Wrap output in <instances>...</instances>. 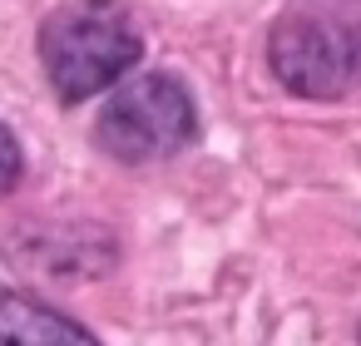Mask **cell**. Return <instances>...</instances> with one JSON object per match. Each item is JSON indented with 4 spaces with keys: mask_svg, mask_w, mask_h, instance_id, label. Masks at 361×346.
I'll return each instance as SVG.
<instances>
[{
    "mask_svg": "<svg viewBox=\"0 0 361 346\" xmlns=\"http://www.w3.org/2000/svg\"><path fill=\"white\" fill-rule=\"evenodd\" d=\"M144 55L139 25L114 0H75L45 16L40 25V65L65 104H80L114 80H124Z\"/></svg>",
    "mask_w": 361,
    "mask_h": 346,
    "instance_id": "6da1fadb",
    "label": "cell"
},
{
    "mask_svg": "<svg viewBox=\"0 0 361 346\" xmlns=\"http://www.w3.org/2000/svg\"><path fill=\"white\" fill-rule=\"evenodd\" d=\"M193 134H198L193 94L173 75H139V80L119 85L114 99L104 104L99 124H94L99 149L114 154L119 163L169 159V154L188 149Z\"/></svg>",
    "mask_w": 361,
    "mask_h": 346,
    "instance_id": "7a4b0ae2",
    "label": "cell"
},
{
    "mask_svg": "<svg viewBox=\"0 0 361 346\" xmlns=\"http://www.w3.org/2000/svg\"><path fill=\"white\" fill-rule=\"evenodd\" d=\"M20 144H16V134L0 124V193H11L16 183H20Z\"/></svg>",
    "mask_w": 361,
    "mask_h": 346,
    "instance_id": "5b68a950",
    "label": "cell"
},
{
    "mask_svg": "<svg viewBox=\"0 0 361 346\" xmlns=\"http://www.w3.org/2000/svg\"><path fill=\"white\" fill-rule=\"evenodd\" d=\"M267 65L302 99H341L361 85V25L346 16L292 11L267 40Z\"/></svg>",
    "mask_w": 361,
    "mask_h": 346,
    "instance_id": "3957f363",
    "label": "cell"
},
{
    "mask_svg": "<svg viewBox=\"0 0 361 346\" xmlns=\"http://www.w3.org/2000/svg\"><path fill=\"white\" fill-rule=\"evenodd\" d=\"M0 346H99V341L75 316L16 287H0Z\"/></svg>",
    "mask_w": 361,
    "mask_h": 346,
    "instance_id": "277c9868",
    "label": "cell"
}]
</instances>
